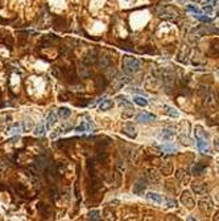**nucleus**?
<instances>
[{"instance_id":"obj_8","label":"nucleus","mask_w":219,"mask_h":221,"mask_svg":"<svg viewBox=\"0 0 219 221\" xmlns=\"http://www.w3.org/2000/svg\"><path fill=\"white\" fill-rule=\"evenodd\" d=\"M211 201L210 199H202L200 201V208L203 210V212H207V210H210L211 209Z\"/></svg>"},{"instance_id":"obj_21","label":"nucleus","mask_w":219,"mask_h":221,"mask_svg":"<svg viewBox=\"0 0 219 221\" xmlns=\"http://www.w3.org/2000/svg\"><path fill=\"white\" fill-rule=\"evenodd\" d=\"M87 219L88 220H101V213H99V210H91V212L87 214Z\"/></svg>"},{"instance_id":"obj_4","label":"nucleus","mask_w":219,"mask_h":221,"mask_svg":"<svg viewBox=\"0 0 219 221\" xmlns=\"http://www.w3.org/2000/svg\"><path fill=\"white\" fill-rule=\"evenodd\" d=\"M123 132L124 134H127L129 138H135L136 136V129H135V126H133L132 123H126L123 126Z\"/></svg>"},{"instance_id":"obj_6","label":"nucleus","mask_w":219,"mask_h":221,"mask_svg":"<svg viewBox=\"0 0 219 221\" xmlns=\"http://www.w3.org/2000/svg\"><path fill=\"white\" fill-rule=\"evenodd\" d=\"M57 123V115L56 113H49V115L46 118V129H50V127H53L54 125Z\"/></svg>"},{"instance_id":"obj_24","label":"nucleus","mask_w":219,"mask_h":221,"mask_svg":"<svg viewBox=\"0 0 219 221\" xmlns=\"http://www.w3.org/2000/svg\"><path fill=\"white\" fill-rule=\"evenodd\" d=\"M173 135H174V132H173L172 130H169V129L162 130V138H164V139H172Z\"/></svg>"},{"instance_id":"obj_23","label":"nucleus","mask_w":219,"mask_h":221,"mask_svg":"<svg viewBox=\"0 0 219 221\" xmlns=\"http://www.w3.org/2000/svg\"><path fill=\"white\" fill-rule=\"evenodd\" d=\"M8 131L12 132V134H19V132H21V126H20L19 123H15V125H12L11 127H9Z\"/></svg>"},{"instance_id":"obj_15","label":"nucleus","mask_w":219,"mask_h":221,"mask_svg":"<svg viewBox=\"0 0 219 221\" xmlns=\"http://www.w3.org/2000/svg\"><path fill=\"white\" fill-rule=\"evenodd\" d=\"M45 134V125H44V122H41L37 127H36V131H34V135L37 136H42Z\"/></svg>"},{"instance_id":"obj_34","label":"nucleus","mask_w":219,"mask_h":221,"mask_svg":"<svg viewBox=\"0 0 219 221\" xmlns=\"http://www.w3.org/2000/svg\"><path fill=\"white\" fill-rule=\"evenodd\" d=\"M218 17H219V12H218Z\"/></svg>"},{"instance_id":"obj_26","label":"nucleus","mask_w":219,"mask_h":221,"mask_svg":"<svg viewBox=\"0 0 219 221\" xmlns=\"http://www.w3.org/2000/svg\"><path fill=\"white\" fill-rule=\"evenodd\" d=\"M162 151H165L166 154H173V152H176L177 150H176V147H173V146H169V144H164L162 147Z\"/></svg>"},{"instance_id":"obj_31","label":"nucleus","mask_w":219,"mask_h":221,"mask_svg":"<svg viewBox=\"0 0 219 221\" xmlns=\"http://www.w3.org/2000/svg\"><path fill=\"white\" fill-rule=\"evenodd\" d=\"M203 11H205L206 13H211L213 12V7L211 6H205L203 7Z\"/></svg>"},{"instance_id":"obj_19","label":"nucleus","mask_w":219,"mask_h":221,"mask_svg":"<svg viewBox=\"0 0 219 221\" xmlns=\"http://www.w3.org/2000/svg\"><path fill=\"white\" fill-rule=\"evenodd\" d=\"M165 113H166L168 115L173 117V118H177L178 117V111L176 109H173V107H170V106H165Z\"/></svg>"},{"instance_id":"obj_22","label":"nucleus","mask_w":219,"mask_h":221,"mask_svg":"<svg viewBox=\"0 0 219 221\" xmlns=\"http://www.w3.org/2000/svg\"><path fill=\"white\" fill-rule=\"evenodd\" d=\"M98 159H99V161H102V163H106V160H107V152L104 151V150H99V151H98Z\"/></svg>"},{"instance_id":"obj_3","label":"nucleus","mask_w":219,"mask_h":221,"mask_svg":"<svg viewBox=\"0 0 219 221\" xmlns=\"http://www.w3.org/2000/svg\"><path fill=\"white\" fill-rule=\"evenodd\" d=\"M181 201H182V204H183V205H186V207H187V208H190V209L194 207V200L191 199V196H190V193H189L187 191L182 193V196H181Z\"/></svg>"},{"instance_id":"obj_1","label":"nucleus","mask_w":219,"mask_h":221,"mask_svg":"<svg viewBox=\"0 0 219 221\" xmlns=\"http://www.w3.org/2000/svg\"><path fill=\"white\" fill-rule=\"evenodd\" d=\"M122 68L126 73L132 74V73H136L140 70V61L135 57L126 56V57H123V60H122Z\"/></svg>"},{"instance_id":"obj_2","label":"nucleus","mask_w":219,"mask_h":221,"mask_svg":"<svg viewBox=\"0 0 219 221\" xmlns=\"http://www.w3.org/2000/svg\"><path fill=\"white\" fill-rule=\"evenodd\" d=\"M197 147L201 152H203V154H210V148H208L207 142H206L205 138H198L197 139Z\"/></svg>"},{"instance_id":"obj_17","label":"nucleus","mask_w":219,"mask_h":221,"mask_svg":"<svg viewBox=\"0 0 219 221\" xmlns=\"http://www.w3.org/2000/svg\"><path fill=\"white\" fill-rule=\"evenodd\" d=\"M71 114V111L66 109V107H61V109H58V115L59 118H67V117H70Z\"/></svg>"},{"instance_id":"obj_35","label":"nucleus","mask_w":219,"mask_h":221,"mask_svg":"<svg viewBox=\"0 0 219 221\" xmlns=\"http://www.w3.org/2000/svg\"><path fill=\"white\" fill-rule=\"evenodd\" d=\"M182 2H183V0H182Z\"/></svg>"},{"instance_id":"obj_10","label":"nucleus","mask_w":219,"mask_h":221,"mask_svg":"<svg viewBox=\"0 0 219 221\" xmlns=\"http://www.w3.org/2000/svg\"><path fill=\"white\" fill-rule=\"evenodd\" d=\"M147 199L151 200V201H155V203H157V204L162 203V197L158 193H155V192H148L147 193Z\"/></svg>"},{"instance_id":"obj_11","label":"nucleus","mask_w":219,"mask_h":221,"mask_svg":"<svg viewBox=\"0 0 219 221\" xmlns=\"http://www.w3.org/2000/svg\"><path fill=\"white\" fill-rule=\"evenodd\" d=\"M112 106H114V102L111 99H104L101 104V106H99V109H101L102 111H107L110 109H112Z\"/></svg>"},{"instance_id":"obj_7","label":"nucleus","mask_w":219,"mask_h":221,"mask_svg":"<svg viewBox=\"0 0 219 221\" xmlns=\"http://www.w3.org/2000/svg\"><path fill=\"white\" fill-rule=\"evenodd\" d=\"M56 41H58V37H56L54 35H48V36H45L42 38L41 45L42 46H49L52 42H56Z\"/></svg>"},{"instance_id":"obj_13","label":"nucleus","mask_w":219,"mask_h":221,"mask_svg":"<svg viewBox=\"0 0 219 221\" xmlns=\"http://www.w3.org/2000/svg\"><path fill=\"white\" fill-rule=\"evenodd\" d=\"M77 132H84V131H91V126L87 123V122H82L81 125H79L77 129H75Z\"/></svg>"},{"instance_id":"obj_5","label":"nucleus","mask_w":219,"mask_h":221,"mask_svg":"<svg viewBox=\"0 0 219 221\" xmlns=\"http://www.w3.org/2000/svg\"><path fill=\"white\" fill-rule=\"evenodd\" d=\"M145 187H147V181L145 180H139L137 183L133 185V193H136V195H141L144 192V189H145Z\"/></svg>"},{"instance_id":"obj_32","label":"nucleus","mask_w":219,"mask_h":221,"mask_svg":"<svg viewBox=\"0 0 219 221\" xmlns=\"http://www.w3.org/2000/svg\"><path fill=\"white\" fill-rule=\"evenodd\" d=\"M214 146H215V148L219 151V138H215V140H214Z\"/></svg>"},{"instance_id":"obj_28","label":"nucleus","mask_w":219,"mask_h":221,"mask_svg":"<svg viewBox=\"0 0 219 221\" xmlns=\"http://www.w3.org/2000/svg\"><path fill=\"white\" fill-rule=\"evenodd\" d=\"M186 11H190V12H194V13H201L202 12L200 8H197V7H194V6H187L186 7Z\"/></svg>"},{"instance_id":"obj_16","label":"nucleus","mask_w":219,"mask_h":221,"mask_svg":"<svg viewBox=\"0 0 219 221\" xmlns=\"http://www.w3.org/2000/svg\"><path fill=\"white\" fill-rule=\"evenodd\" d=\"M205 170H206V167H205V166L198 163V164L193 168V174H194V175H201V174L205 172Z\"/></svg>"},{"instance_id":"obj_29","label":"nucleus","mask_w":219,"mask_h":221,"mask_svg":"<svg viewBox=\"0 0 219 221\" xmlns=\"http://www.w3.org/2000/svg\"><path fill=\"white\" fill-rule=\"evenodd\" d=\"M162 172L164 174H165V175H169V174H172V164L170 163H168V167H166V168H165V166H164L162 167Z\"/></svg>"},{"instance_id":"obj_25","label":"nucleus","mask_w":219,"mask_h":221,"mask_svg":"<svg viewBox=\"0 0 219 221\" xmlns=\"http://www.w3.org/2000/svg\"><path fill=\"white\" fill-rule=\"evenodd\" d=\"M194 16H195V19H197V20H200V21H205V23H211L213 21L210 17L203 16V15H201V13H195Z\"/></svg>"},{"instance_id":"obj_27","label":"nucleus","mask_w":219,"mask_h":221,"mask_svg":"<svg viewBox=\"0 0 219 221\" xmlns=\"http://www.w3.org/2000/svg\"><path fill=\"white\" fill-rule=\"evenodd\" d=\"M195 138H197V139H198V138H205V139H206L205 132H203L202 127H200V126H197V127H195Z\"/></svg>"},{"instance_id":"obj_18","label":"nucleus","mask_w":219,"mask_h":221,"mask_svg":"<svg viewBox=\"0 0 219 221\" xmlns=\"http://www.w3.org/2000/svg\"><path fill=\"white\" fill-rule=\"evenodd\" d=\"M193 191L197 193H203L206 191V185L205 184H194L193 185Z\"/></svg>"},{"instance_id":"obj_9","label":"nucleus","mask_w":219,"mask_h":221,"mask_svg":"<svg viewBox=\"0 0 219 221\" xmlns=\"http://www.w3.org/2000/svg\"><path fill=\"white\" fill-rule=\"evenodd\" d=\"M155 119V115L149 114V113H141L140 115H137V121L139 122H151Z\"/></svg>"},{"instance_id":"obj_30","label":"nucleus","mask_w":219,"mask_h":221,"mask_svg":"<svg viewBox=\"0 0 219 221\" xmlns=\"http://www.w3.org/2000/svg\"><path fill=\"white\" fill-rule=\"evenodd\" d=\"M165 204H166V207L168 208H174L176 207V201H173V200H165Z\"/></svg>"},{"instance_id":"obj_20","label":"nucleus","mask_w":219,"mask_h":221,"mask_svg":"<svg viewBox=\"0 0 219 221\" xmlns=\"http://www.w3.org/2000/svg\"><path fill=\"white\" fill-rule=\"evenodd\" d=\"M116 99H118V102H119V104H120L122 106H126V107H131V106H132V105H131V102L127 101V98H126V97L119 95V97L116 98Z\"/></svg>"},{"instance_id":"obj_14","label":"nucleus","mask_w":219,"mask_h":221,"mask_svg":"<svg viewBox=\"0 0 219 221\" xmlns=\"http://www.w3.org/2000/svg\"><path fill=\"white\" fill-rule=\"evenodd\" d=\"M133 102H135L136 105L141 106V107H145L148 105V101L144 97H135V98H133Z\"/></svg>"},{"instance_id":"obj_12","label":"nucleus","mask_w":219,"mask_h":221,"mask_svg":"<svg viewBox=\"0 0 219 221\" xmlns=\"http://www.w3.org/2000/svg\"><path fill=\"white\" fill-rule=\"evenodd\" d=\"M15 188H16V192H17V195L23 196V197H27V193H28V191H27V188H25V187H24L23 184L17 183L16 185H15Z\"/></svg>"},{"instance_id":"obj_33","label":"nucleus","mask_w":219,"mask_h":221,"mask_svg":"<svg viewBox=\"0 0 219 221\" xmlns=\"http://www.w3.org/2000/svg\"><path fill=\"white\" fill-rule=\"evenodd\" d=\"M206 3L211 4V6H214V4H218V0H206Z\"/></svg>"}]
</instances>
